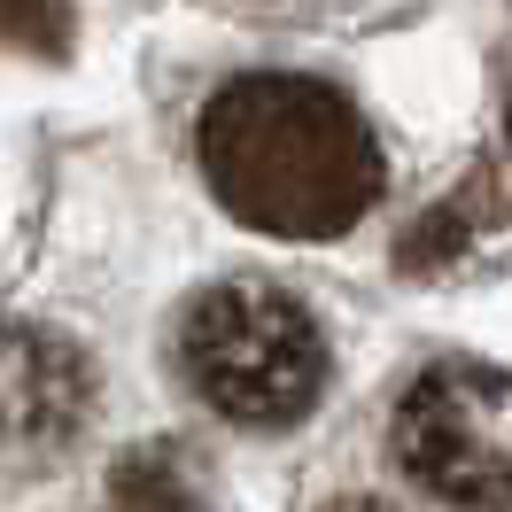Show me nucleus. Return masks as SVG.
Segmentation results:
<instances>
[{
	"mask_svg": "<svg viewBox=\"0 0 512 512\" xmlns=\"http://www.w3.org/2000/svg\"><path fill=\"white\" fill-rule=\"evenodd\" d=\"M396 466L466 512H505L512 497V388L497 365H435L396 412Z\"/></svg>",
	"mask_w": 512,
	"mask_h": 512,
	"instance_id": "3",
	"label": "nucleus"
},
{
	"mask_svg": "<svg viewBox=\"0 0 512 512\" xmlns=\"http://www.w3.org/2000/svg\"><path fill=\"white\" fill-rule=\"evenodd\" d=\"M202 179L249 233L334 241L381 194V148L350 101L303 70H249L194 125Z\"/></svg>",
	"mask_w": 512,
	"mask_h": 512,
	"instance_id": "1",
	"label": "nucleus"
},
{
	"mask_svg": "<svg viewBox=\"0 0 512 512\" xmlns=\"http://www.w3.org/2000/svg\"><path fill=\"white\" fill-rule=\"evenodd\" d=\"M0 39L8 47H39V55H63L70 0H0Z\"/></svg>",
	"mask_w": 512,
	"mask_h": 512,
	"instance_id": "5",
	"label": "nucleus"
},
{
	"mask_svg": "<svg viewBox=\"0 0 512 512\" xmlns=\"http://www.w3.org/2000/svg\"><path fill=\"white\" fill-rule=\"evenodd\" d=\"M179 365L194 396L233 427H295L326 388V342L311 311L272 280H225L187 303Z\"/></svg>",
	"mask_w": 512,
	"mask_h": 512,
	"instance_id": "2",
	"label": "nucleus"
},
{
	"mask_svg": "<svg viewBox=\"0 0 512 512\" xmlns=\"http://www.w3.org/2000/svg\"><path fill=\"white\" fill-rule=\"evenodd\" d=\"M94 404V365L63 334L0 326V435H70Z\"/></svg>",
	"mask_w": 512,
	"mask_h": 512,
	"instance_id": "4",
	"label": "nucleus"
},
{
	"mask_svg": "<svg viewBox=\"0 0 512 512\" xmlns=\"http://www.w3.org/2000/svg\"><path fill=\"white\" fill-rule=\"evenodd\" d=\"M334 512H388V505H334Z\"/></svg>",
	"mask_w": 512,
	"mask_h": 512,
	"instance_id": "6",
	"label": "nucleus"
}]
</instances>
